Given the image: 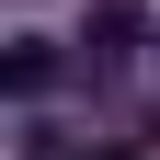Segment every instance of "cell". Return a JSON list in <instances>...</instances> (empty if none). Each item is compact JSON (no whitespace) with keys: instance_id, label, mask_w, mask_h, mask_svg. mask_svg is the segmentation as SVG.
<instances>
[{"instance_id":"6da1fadb","label":"cell","mask_w":160,"mask_h":160,"mask_svg":"<svg viewBox=\"0 0 160 160\" xmlns=\"http://www.w3.org/2000/svg\"><path fill=\"white\" fill-rule=\"evenodd\" d=\"M57 69H69V57H57L46 34H12V57H0V92H12V103H46V92H57Z\"/></svg>"},{"instance_id":"7a4b0ae2","label":"cell","mask_w":160,"mask_h":160,"mask_svg":"<svg viewBox=\"0 0 160 160\" xmlns=\"http://www.w3.org/2000/svg\"><path fill=\"white\" fill-rule=\"evenodd\" d=\"M137 34H149V23H137V0H92V23H80V69H114Z\"/></svg>"},{"instance_id":"3957f363","label":"cell","mask_w":160,"mask_h":160,"mask_svg":"<svg viewBox=\"0 0 160 160\" xmlns=\"http://www.w3.org/2000/svg\"><path fill=\"white\" fill-rule=\"evenodd\" d=\"M80 160H137V149H80Z\"/></svg>"},{"instance_id":"277c9868","label":"cell","mask_w":160,"mask_h":160,"mask_svg":"<svg viewBox=\"0 0 160 160\" xmlns=\"http://www.w3.org/2000/svg\"><path fill=\"white\" fill-rule=\"evenodd\" d=\"M149 57H160V46H149Z\"/></svg>"}]
</instances>
